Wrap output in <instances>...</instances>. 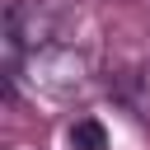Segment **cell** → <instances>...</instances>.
<instances>
[{
  "label": "cell",
  "mask_w": 150,
  "mask_h": 150,
  "mask_svg": "<svg viewBox=\"0 0 150 150\" xmlns=\"http://www.w3.org/2000/svg\"><path fill=\"white\" fill-rule=\"evenodd\" d=\"M9 80H28L42 94H75L89 80V61L70 42H52V47H38V52L19 56V66H9Z\"/></svg>",
  "instance_id": "6da1fadb"
},
{
  "label": "cell",
  "mask_w": 150,
  "mask_h": 150,
  "mask_svg": "<svg viewBox=\"0 0 150 150\" xmlns=\"http://www.w3.org/2000/svg\"><path fill=\"white\" fill-rule=\"evenodd\" d=\"M61 42V14L47 0H9L5 9V61L19 66V56Z\"/></svg>",
  "instance_id": "7a4b0ae2"
},
{
  "label": "cell",
  "mask_w": 150,
  "mask_h": 150,
  "mask_svg": "<svg viewBox=\"0 0 150 150\" xmlns=\"http://www.w3.org/2000/svg\"><path fill=\"white\" fill-rule=\"evenodd\" d=\"M66 141H70V150H108V127L98 117H75L66 127Z\"/></svg>",
  "instance_id": "3957f363"
}]
</instances>
